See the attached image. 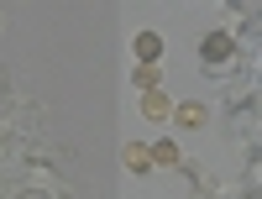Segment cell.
<instances>
[{"label":"cell","mask_w":262,"mask_h":199,"mask_svg":"<svg viewBox=\"0 0 262 199\" xmlns=\"http://www.w3.org/2000/svg\"><path fill=\"white\" fill-rule=\"evenodd\" d=\"M231 53H236L231 32H210V37L200 42V58H205V63H221V58H231Z\"/></svg>","instance_id":"1"},{"label":"cell","mask_w":262,"mask_h":199,"mask_svg":"<svg viewBox=\"0 0 262 199\" xmlns=\"http://www.w3.org/2000/svg\"><path fill=\"white\" fill-rule=\"evenodd\" d=\"M158 53H163V37H158V32H142V37H137V58H142V63H152Z\"/></svg>","instance_id":"2"},{"label":"cell","mask_w":262,"mask_h":199,"mask_svg":"<svg viewBox=\"0 0 262 199\" xmlns=\"http://www.w3.org/2000/svg\"><path fill=\"white\" fill-rule=\"evenodd\" d=\"M126 163H131V173H147L152 168V152L147 147H126Z\"/></svg>","instance_id":"3"},{"label":"cell","mask_w":262,"mask_h":199,"mask_svg":"<svg viewBox=\"0 0 262 199\" xmlns=\"http://www.w3.org/2000/svg\"><path fill=\"white\" fill-rule=\"evenodd\" d=\"M152 158H158V163H179V147H173V142H158V147H152Z\"/></svg>","instance_id":"4"}]
</instances>
